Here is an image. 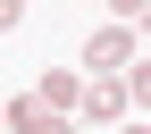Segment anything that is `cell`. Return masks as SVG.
Masks as SVG:
<instances>
[{"label": "cell", "instance_id": "1", "mask_svg": "<svg viewBox=\"0 0 151 134\" xmlns=\"http://www.w3.org/2000/svg\"><path fill=\"white\" fill-rule=\"evenodd\" d=\"M0 126H17V134H67V118H59V109H42V101H17Z\"/></svg>", "mask_w": 151, "mask_h": 134}, {"label": "cell", "instance_id": "2", "mask_svg": "<svg viewBox=\"0 0 151 134\" xmlns=\"http://www.w3.org/2000/svg\"><path fill=\"white\" fill-rule=\"evenodd\" d=\"M84 59H92V67H126V59H134V34H126V25L92 34V50H84Z\"/></svg>", "mask_w": 151, "mask_h": 134}, {"label": "cell", "instance_id": "3", "mask_svg": "<svg viewBox=\"0 0 151 134\" xmlns=\"http://www.w3.org/2000/svg\"><path fill=\"white\" fill-rule=\"evenodd\" d=\"M76 101H84L92 118H118V109H126V84H84V92H76Z\"/></svg>", "mask_w": 151, "mask_h": 134}, {"label": "cell", "instance_id": "4", "mask_svg": "<svg viewBox=\"0 0 151 134\" xmlns=\"http://www.w3.org/2000/svg\"><path fill=\"white\" fill-rule=\"evenodd\" d=\"M76 92H84V75H50L42 84V109H76Z\"/></svg>", "mask_w": 151, "mask_h": 134}, {"label": "cell", "instance_id": "5", "mask_svg": "<svg viewBox=\"0 0 151 134\" xmlns=\"http://www.w3.org/2000/svg\"><path fill=\"white\" fill-rule=\"evenodd\" d=\"M17 17H25V0H0V34H9V25H17Z\"/></svg>", "mask_w": 151, "mask_h": 134}, {"label": "cell", "instance_id": "6", "mask_svg": "<svg viewBox=\"0 0 151 134\" xmlns=\"http://www.w3.org/2000/svg\"><path fill=\"white\" fill-rule=\"evenodd\" d=\"M109 9H118V17H143V9H151V0H109Z\"/></svg>", "mask_w": 151, "mask_h": 134}]
</instances>
